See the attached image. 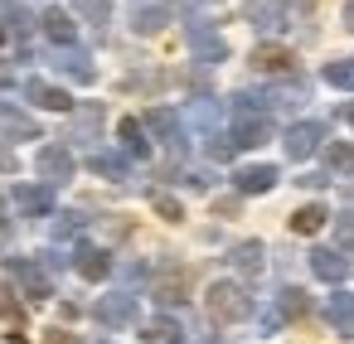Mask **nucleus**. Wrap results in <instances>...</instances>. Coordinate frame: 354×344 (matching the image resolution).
Here are the masks:
<instances>
[{"mask_svg": "<svg viewBox=\"0 0 354 344\" xmlns=\"http://www.w3.org/2000/svg\"><path fill=\"white\" fill-rule=\"evenodd\" d=\"M122 136H127V146H131L136 155L146 151V141H141V131H136V122H127V126H122Z\"/></svg>", "mask_w": 354, "mask_h": 344, "instance_id": "obj_17", "label": "nucleus"}, {"mask_svg": "<svg viewBox=\"0 0 354 344\" xmlns=\"http://www.w3.org/2000/svg\"><path fill=\"white\" fill-rule=\"evenodd\" d=\"M330 165H339V170H354V146H330Z\"/></svg>", "mask_w": 354, "mask_h": 344, "instance_id": "obj_14", "label": "nucleus"}, {"mask_svg": "<svg viewBox=\"0 0 354 344\" xmlns=\"http://www.w3.org/2000/svg\"><path fill=\"white\" fill-rule=\"evenodd\" d=\"M209 310L223 315V320H238V315L248 310V300H243L238 286H214V291H209Z\"/></svg>", "mask_w": 354, "mask_h": 344, "instance_id": "obj_1", "label": "nucleus"}, {"mask_svg": "<svg viewBox=\"0 0 354 344\" xmlns=\"http://www.w3.org/2000/svg\"><path fill=\"white\" fill-rule=\"evenodd\" d=\"M320 223H325V209H301V213L291 218V228H296V233H315Z\"/></svg>", "mask_w": 354, "mask_h": 344, "instance_id": "obj_7", "label": "nucleus"}, {"mask_svg": "<svg viewBox=\"0 0 354 344\" xmlns=\"http://www.w3.org/2000/svg\"><path fill=\"white\" fill-rule=\"evenodd\" d=\"M30 97H35L39 107H54V112H64V107H68V97H64L59 88H44V83H30Z\"/></svg>", "mask_w": 354, "mask_h": 344, "instance_id": "obj_4", "label": "nucleus"}, {"mask_svg": "<svg viewBox=\"0 0 354 344\" xmlns=\"http://www.w3.org/2000/svg\"><path fill=\"white\" fill-rule=\"evenodd\" d=\"M0 315H20V310H15V300H10V291H0Z\"/></svg>", "mask_w": 354, "mask_h": 344, "instance_id": "obj_18", "label": "nucleus"}, {"mask_svg": "<svg viewBox=\"0 0 354 344\" xmlns=\"http://www.w3.org/2000/svg\"><path fill=\"white\" fill-rule=\"evenodd\" d=\"M349 122H354V107H349Z\"/></svg>", "mask_w": 354, "mask_h": 344, "instance_id": "obj_21", "label": "nucleus"}, {"mask_svg": "<svg viewBox=\"0 0 354 344\" xmlns=\"http://www.w3.org/2000/svg\"><path fill=\"white\" fill-rule=\"evenodd\" d=\"M330 315H335L339 325H349V320H354V300H349V296H335V300H330Z\"/></svg>", "mask_w": 354, "mask_h": 344, "instance_id": "obj_13", "label": "nucleus"}, {"mask_svg": "<svg viewBox=\"0 0 354 344\" xmlns=\"http://www.w3.org/2000/svg\"><path fill=\"white\" fill-rule=\"evenodd\" d=\"M272 180H277V175H272L267 165H257V170H243V175H238V189H248V194H262V189H272Z\"/></svg>", "mask_w": 354, "mask_h": 344, "instance_id": "obj_3", "label": "nucleus"}, {"mask_svg": "<svg viewBox=\"0 0 354 344\" xmlns=\"http://www.w3.org/2000/svg\"><path fill=\"white\" fill-rule=\"evenodd\" d=\"M44 344H78V339H73V334H59V329H54V334H49Z\"/></svg>", "mask_w": 354, "mask_h": 344, "instance_id": "obj_19", "label": "nucleus"}, {"mask_svg": "<svg viewBox=\"0 0 354 344\" xmlns=\"http://www.w3.org/2000/svg\"><path fill=\"white\" fill-rule=\"evenodd\" d=\"M315 141H320V126H310V122H306V126H296V131L286 136V151L301 160V155H310V151H315Z\"/></svg>", "mask_w": 354, "mask_h": 344, "instance_id": "obj_2", "label": "nucleus"}, {"mask_svg": "<svg viewBox=\"0 0 354 344\" xmlns=\"http://www.w3.org/2000/svg\"><path fill=\"white\" fill-rule=\"evenodd\" d=\"M315 271L330 276V281H339V276H344V257H335V252H315Z\"/></svg>", "mask_w": 354, "mask_h": 344, "instance_id": "obj_5", "label": "nucleus"}, {"mask_svg": "<svg viewBox=\"0 0 354 344\" xmlns=\"http://www.w3.org/2000/svg\"><path fill=\"white\" fill-rule=\"evenodd\" d=\"M344 20H349V30H354V6H349V10H344Z\"/></svg>", "mask_w": 354, "mask_h": 344, "instance_id": "obj_20", "label": "nucleus"}, {"mask_svg": "<svg viewBox=\"0 0 354 344\" xmlns=\"http://www.w3.org/2000/svg\"><path fill=\"white\" fill-rule=\"evenodd\" d=\"M44 25H49V35H54V39H73V25H68V15H59V10H54V15H44Z\"/></svg>", "mask_w": 354, "mask_h": 344, "instance_id": "obj_10", "label": "nucleus"}, {"mask_svg": "<svg viewBox=\"0 0 354 344\" xmlns=\"http://www.w3.org/2000/svg\"><path fill=\"white\" fill-rule=\"evenodd\" d=\"M325 83H335V88H354V68H349V64H330V68H325Z\"/></svg>", "mask_w": 354, "mask_h": 344, "instance_id": "obj_9", "label": "nucleus"}, {"mask_svg": "<svg viewBox=\"0 0 354 344\" xmlns=\"http://www.w3.org/2000/svg\"><path fill=\"white\" fill-rule=\"evenodd\" d=\"M39 170L64 180V175H68V155H64V151H44V155H39Z\"/></svg>", "mask_w": 354, "mask_h": 344, "instance_id": "obj_6", "label": "nucleus"}, {"mask_svg": "<svg viewBox=\"0 0 354 344\" xmlns=\"http://www.w3.org/2000/svg\"><path fill=\"white\" fill-rule=\"evenodd\" d=\"M78 267H83V276H102V271H107V257H102V252H83Z\"/></svg>", "mask_w": 354, "mask_h": 344, "instance_id": "obj_12", "label": "nucleus"}, {"mask_svg": "<svg viewBox=\"0 0 354 344\" xmlns=\"http://www.w3.org/2000/svg\"><path fill=\"white\" fill-rule=\"evenodd\" d=\"M127 315H131L127 300H107V305H102V320H127Z\"/></svg>", "mask_w": 354, "mask_h": 344, "instance_id": "obj_15", "label": "nucleus"}, {"mask_svg": "<svg viewBox=\"0 0 354 344\" xmlns=\"http://www.w3.org/2000/svg\"><path fill=\"white\" fill-rule=\"evenodd\" d=\"M252 59H257V68H286L291 64V54H281V49H257Z\"/></svg>", "mask_w": 354, "mask_h": 344, "instance_id": "obj_8", "label": "nucleus"}, {"mask_svg": "<svg viewBox=\"0 0 354 344\" xmlns=\"http://www.w3.org/2000/svg\"><path fill=\"white\" fill-rule=\"evenodd\" d=\"M0 39H6V35H0Z\"/></svg>", "mask_w": 354, "mask_h": 344, "instance_id": "obj_22", "label": "nucleus"}, {"mask_svg": "<svg viewBox=\"0 0 354 344\" xmlns=\"http://www.w3.org/2000/svg\"><path fill=\"white\" fill-rule=\"evenodd\" d=\"M78 10L93 15V20H107V0H78Z\"/></svg>", "mask_w": 354, "mask_h": 344, "instance_id": "obj_16", "label": "nucleus"}, {"mask_svg": "<svg viewBox=\"0 0 354 344\" xmlns=\"http://www.w3.org/2000/svg\"><path fill=\"white\" fill-rule=\"evenodd\" d=\"M262 136H267V126H262V122H243V126H238V146H257Z\"/></svg>", "mask_w": 354, "mask_h": 344, "instance_id": "obj_11", "label": "nucleus"}]
</instances>
